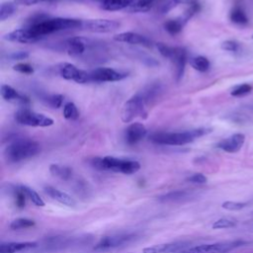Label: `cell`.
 I'll list each match as a JSON object with an SVG mask.
<instances>
[{
    "mask_svg": "<svg viewBox=\"0 0 253 253\" xmlns=\"http://www.w3.org/2000/svg\"><path fill=\"white\" fill-rule=\"evenodd\" d=\"M13 69L15 71H18L23 74H32L34 72V68L32 65L26 62H19L13 66Z\"/></svg>",
    "mask_w": 253,
    "mask_h": 253,
    "instance_id": "cell-40",
    "label": "cell"
},
{
    "mask_svg": "<svg viewBox=\"0 0 253 253\" xmlns=\"http://www.w3.org/2000/svg\"><path fill=\"white\" fill-rule=\"evenodd\" d=\"M41 151L40 144L32 139L20 138L11 142L4 151V156L9 163H18L36 156Z\"/></svg>",
    "mask_w": 253,
    "mask_h": 253,
    "instance_id": "cell-4",
    "label": "cell"
},
{
    "mask_svg": "<svg viewBox=\"0 0 253 253\" xmlns=\"http://www.w3.org/2000/svg\"><path fill=\"white\" fill-rule=\"evenodd\" d=\"M148 104L141 95L140 92L130 97L123 106L121 118L124 123H129L134 118L140 117L142 119L147 118Z\"/></svg>",
    "mask_w": 253,
    "mask_h": 253,
    "instance_id": "cell-6",
    "label": "cell"
},
{
    "mask_svg": "<svg viewBox=\"0 0 253 253\" xmlns=\"http://www.w3.org/2000/svg\"><path fill=\"white\" fill-rule=\"evenodd\" d=\"M189 247L184 242H173V243H163L156 244L149 247H145L143 253H180L185 248Z\"/></svg>",
    "mask_w": 253,
    "mask_h": 253,
    "instance_id": "cell-17",
    "label": "cell"
},
{
    "mask_svg": "<svg viewBox=\"0 0 253 253\" xmlns=\"http://www.w3.org/2000/svg\"><path fill=\"white\" fill-rule=\"evenodd\" d=\"M187 181L191 182V183H194V184H205V183H207L208 179L202 173H195L192 176L188 177Z\"/></svg>",
    "mask_w": 253,
    "mask_h": 253,
    "instance_id": "cell-41",
    "label": "cell"
},
{
    "mask_svg": "<svg viewBox=\"0 0 253 253\" xmlns=\"http://www.w3.org/2000/svg\"><path fill=\"white\" fill-rule=\"evenodd\" d=\"M245 141V135L243 133H234L222 140H220L216 147L228 152V153H235L241 149Z\"/></svg>",
    "mask_w": 253,
    "mask_h": 253,
    "instance_id": "cell-14",
    "label": "cell"
},
{
    "mask_svg": "<svg viewBox=\"0 0 253 253\" xmlns=\"http://www.w3.org/2000/svg\"><path fill=\"white\" fill-rule=\"evenodd\" d=\"M184 26H185V23L182 21V19L180 17H178L176 19L168 20L164 23V29L167 31L168 34H170L172 36L179 34L182 31Z\"/></svg>",
    "mask_w": 253,
    "mask_h": 253,
    "instance_id": "cell-28",
    "label": "cell"
},
{
    "mask_svg": "<svg viewBox=\"0 0 253 253\" xmlns=\"http://www.w3.org/2000/svg\"><path fill=\"white\" fill-rule=\"evenodd\" d=\"M139 238L138 233L128 232L102 237L93 247L95 251H107L129 244Z\"/></svg>",
    "mask_w": 253,
    "mask_h": 253,
    "instance_id": "cell-8",
    "label": "cell"
},
{
    "mask_svg": "<svg viewBox=\"0 0 253 253\" xmlns=\"http://www.w3.org/2000/svg\"><path fill=\"white\" fill-rule=\"evenodd\" d=\"M163 0H133L131 5L126 9L130 13H138V12H148L154 6L161 4Z\"/></svg>",
    "mask_w": 253,
    "mask_h": 253,
    "instance_id": "cell-22",
    "label": "cell"
},
{
    "mask_svg": "<svg viewBox=\"0 0 253 253\" xmlns=\"http://www.w3.org/2000/svg\"><path fill=\"white\" fill-rule=\"evenodd\" d=\"M229 20L236 25H240V26H244L247 25L249 22V19L246 15V12L243 8L242 5L240 4H235L232 9L229 12Z\"/></svg>",
    "mask_w": 253,
    "mask_h": 253,
    "instance_id": "cell-23",
    "label": "cell"
},
{
    "mask_svg": "<svg viewBox=\"0 0 253 253\" xmlns=\"http://www.w3.org/2000/svg\"><path fill=\"white\" fill-rule=\"evenodd\" d=\"M43 1H50V0H14V2H15L16 4L25 5V6L35 5V4H38V3H40V2H43Z\"/></svg>",
    "mask_w": 253,
    "mask_h": 253,
    "instance_id": "cell-43",
    "label": "cell"
},
{
    "mask_svg": "<svg viewBox=\"0 0 253 253\" xmlns=\"http://www.w3.org/2000/svg\"><path fill=\"white\" fill-rule=\"evenodd\" d=\"M211 131V128L199 127L178 132H155L149 136V139L156 144L180 146L191 143L197 138L204 136Z\"/></svg>",
    "mask_w": 253,
    "mask_h": 253,
    "instance_id": "cell-2",
    "label": "cell"
},
{
    "mask_svg": "<svg viewBox=\"0 0 253 253\" xmlns=\"http://www.w3.org/2000/svg\"><path fill=\"white\" fill-rule=\"evenodd\" d=\"M97 1H100V2H101V3H102V2H103V1H104V0H97Z\"/></svg>",
    "mask_w": 253,
    "mask_h": 253,
    "instance_id": "cell-44",
    "label": "cell"
},
{
    "mask_svg": "<svg viewBox=\"0 0 253 253\" xmlns=\"http://www.w3.org/2000/svg\"><path fill=\"white\" fill-rule=\"evenodd\" d=\"M44 100H45L46 104H48L50 107L57 109L62 105L63 96L59 95V94H53V95L47 96Z\"/></svg>",
    "mask_w": 253,
    "mask_h": 253,
    "instance_id": "cell-37",
    "label": "cell"
},
{
    "mask_svg": "<svg viewBox=\"0 0 253 253\" xmlns=\"http://www.w3.org/2000/svg\"><path fill=\"white\" fill-rule=\"evenodd\" d=\"M195 3H199V0H164L159 7V10L161 13L165 14L171 11L173 8L177 7L180 4H187L192 5Z\"/></svg>",
    "mask_w": 253,
    "mask_h": 253,
    "instance_id": "cell-27",
    "label": "cell"
},
{
    "mask_svg": "<svg viewBox=\"0 0 253 253\" xmlns=\"http://www.w3.org/2000/svg\"><path fill=\"white\" fill-rule=\"evenodd\" d=\"M35 224H36V222L34 219L27 218V217H19V218L14 219L10 223V228L13 230H18V229L33 227Z\"/></svg>",
    "mask_w": 253,
    "mask_h": 253,
    "instance_id": "cell-31",
    "label": "cell"
},
{
    "mask_svg": "<svg viewBox=\"0 0 253 253\" xmlns=\"http://www.w3.org/2000/svg\"><path fill=\"white\" fill-rule=\"evenodd\" d=\"M237 221L235 219H229V218H219L215 220L211 227L213 229H223V228H230L235 226Z\"/></svg>",
    "mask_w": 253,
    "mask_h": 253,
    "instance_id": "cell-35",
    "label": "cell"
},
{
    "mask_svg": "<svg viewBox=\"0 0 253 253\" xmlns=\"http://www.w3.org/2000/svg\"><path fill=\"white\" fill-rule=\"evenodd\" d=\"M247 206V203H240V202H232L226 201L223 202L221 207L227 211H240Z\"/></svg>",
    "mask_w": 253,
    "mask_h": 253,
    "instance_id": "cell-38",
    "label": "cell"
},
{
    "mask_svg": "<svg viewBox=\"0 0 253 253\" xmlns=\"http://www.w3.org/2000/svg\"><path fill=\"white\" fill-rule=\"evenodd\" d=\"M190 64L191 66L200 71V72H206L210 69V66H211V63H210V60L205 57V56H202V55H199V56H196V57H193L190 61Z\"/></svg>",
    "mask_w": 253,
    "mask_h": 253,
    "instance_id": "cell-29",
    "label": "cell"
},
{
    "mask_svg": "<svg viewBox=\"0 0 253 253\" xmlns=\"http://www.w3.org/2000/svg\"><path fill=\"white\" fill-rule=\"evenodd\" d=\"M245 243L246 242L243 240H234L201 244L196 246H189L182 250L180 253H227L237 247L244 245Z\"/></svg>",
    "mask_w": 253,
    "mask_h": 253,
    "instance_id": "cell-7",
    "label": "cell"
},
{
    "mask_svg": "<svg viewBox=\"0 0 253 253\" xmlns=\"http://www.w3.org/2000/svg\"><path fill=\"white\" fill-rule=\"evenodd\" d=\"M114 40L116 42H126L129 44H141L146 47H151L153 45V42L147 39L146 37L133 33V32H125V33H120L116 36H114Z\"/></svg>",
    "mask_w": 253,
    "mask_h": 253,
    "instance_id": "cell-15",
    "label": "cell"
},
{
    "mask_svg": "<svg viewBox=\"0 0 253 253\" xmlns=\"http://www.w3.org/2000/svg\"><path fill=\"white\" fill-rule=\"evenodd\" d=\"M12 190H13V197H14L16 207L19 208V209H23L26 206L27 196L25 195V193L21 189L20 185L13 187Z\"/></svg>",
    "mask_w": 253,
    "mask_h": 253,
    "instance_id": "cell-34",
    "label": "cell"
},
{
    "mask_svg": "<svg viewBox=\"0 0 253 253\" xmlns=\"http://www.w3.org/2000/svg\"><path fill=\"white\" fill-rule=\"evenodd\" d=\"M1 96L5 101L19 103L24 106L29 104V102H30L28 97L20 94L16 89H14L13 87L6 85V84H3L1 86Z\"/></svg>",
    "mask_w": 253,
    "mask_h": 253,
    "instance_id": "cell-21",
    "label": "cell"
},
{
    "mask_svg": "<svg viewBox=\"0 0 253 253\" xmlns=\"http://www.w3.org/2000/svg\"><path fill=\"white\" fill-rule=\"evenodd\" d=\"M43 191L51 199L55 200L56 202L64 205V206H67V207H75L76 206V201L74 200V198H72L67 193H64L52 186H45L43 188Z\"/></svg>",
    "mask_w": 253,
    "mask_h": 253,
    "instance_id": "cell-20",
    "label": "cell"
},
{
    "mask_svg": "<svg viewBox=\"0 0 253 253\" xmlns=\"http://www.w3.org/2000/svg\"><path fill=\"white\" fill-rule=\"evenodd\" d=\"M160 54L168 58L175 67L176 80L179 81L185 71V66L187 62V50L181 46H170L163 42L155 43Z\"/></svg>",
    "mask_w": 253,
    "mask_h": 253,
    "instance_id": "cell-5",
    "label": "cell"
},
{
    "mask_svg": "<svg viewBox=\"0 0 253 253\" xmlns=\"http://www.w3.org/2000/svg\"><path fill=\"white\" fill-rule=\"evenodd\" d=\"M49 172L51 173L52 176L57 177L64 181L70 180L72 177V174H73V171L70 167L58 165V164H51L49 166Z\"/></svg>",
    "mask_w": 253,
    "mask_h": 253,
    "instance_id": "cell-25",
    "label": "cell"
},
{
    "mask_svg": "<svg viewBox=\"0 0 253 253\" xmlns=\"http://www.w3.org/2000/svg\"><path fill=\"white\" fill-rule=\"evenodd\" d=\"M21 189L23 190V192L25 193V195L27 196L28 199L31 200V202L37 206V207H43L44 206V202L43 200L40 197V195L32 188L26 186V185H20Z\"/></svg>",
    "mask_w": 253,
    "mask_h": 253,
    "instance_id": "cell-30",
    "label": "cell"
},
{
    "mask_svg": "<svg viewBox=\"0 0 253 253\" xmlns=\"http://www.w3.org/2000/svg\"><path fill=\"white\" fill-rule=\"evenodd\" d=\"M252 38H253V36H252Z\"/></svg>",
    "mask_w": 253,
    "mask_h": 253,
    "instance_id": "cell-45",
    "label": "cell"
},
{
    "mask_svg": "<svg viewBox=\"0 0 253 253\" xmlns=\"http://www.w3.org/2000/svg\"><path fill=\"white\" fill-rule=\"evenodd\" d=\"M16 12L15 2H3L0 7V20L5 21Z\"/></svg>",
    "mask_w": 253,
    "mask_h": 253,
    "instance_id": "cell-32",
    "label": "cell"
},
{
    "mask_svg": "<svg viewBox=\"0 0 253 253\" xmlns=\"http://www.w3.org/2000/svg\"><path fill=\"white\" fill-rule=\"evenodd\" d=\"M147 134V129L140 123L130 124L125 130V140L128 145H134L143 139Z\"/></svg>",
    "mask_w": 253,
    "mask_h": 253,
    "instance_id": "cell-13",
    "label": "cell"
},
{
    "mask_svg": "<svg viewBox=\"0 0 253 253\" xmlns=\"http://www.w3.org/2000/svg\"><path fill=\"white\" fill-rule=\"evenodd\" d=\"M251 90H252V86L247 83H244V84H240V85L233 87L230 94L234 97H241V96L249 94L251 92Z\"/></svg>",
    "mask_w": 253,
    "mask_h": 253,
    "instance_id": "cell-36",
    "label": "cell"
},
{
    "mask_svg": "<svg viewBox=\"0 0 253 253\" xmlns=\"http://www.w3.org/2000/svg\"><path fill=\"white\" fill-rule=\"evenodd\" d=\"M63 116L66 120L75 121L79 117V112L74 103L68 102L63 107Z\"/></svg>",
    "mask_w": 253,
    "mask_h": 253,
    "instance_id": "cell-33",
    "label": "cell"
},
{
    "mask_svg": "<svg viewBox=\"0 0 253 253\" xmlns=\"http://www.w3.org/2000/svg\"><path fill=\"white\" fill-rule=\"evenodd\" d=\"M190 196L191 194L186 190H175L160 196L158 201L161 203H177L189 199Z\"/></svg>",
    "mask_w": 253,
    "mask_h": 253,
    "instance_id": "cell-24",
    "label": "cell"
},
{
    "mask_svg": "<svg viewBox=\"0 0 253 253\" xmlns=\"http://www.w3.org/2000/svg\"><path fill=\"white\" fill-rule=\"evenodd\" d=\"M221 48L226 50V51H231V52H236L239 50L240 48V43L236 41H232V40H228L225 41L221 43Z\"/></svg>",
    "mask_w": 253,
    "mask_h": 253,
    "instance_id": "cell-39",
    "label": "cell"
},
{
    "mask_svg": "<svg viewBox=\"0 0 253 253\" xmlns=\"http://www.w3.org/2000/svg\"><path fill=\"white\" fill-rule=\"evenodd\" d=\"M39 246L38 242L25 241V242H2L0 244V253H18L27 251Z\"/></svg>",
    "mask_w": 253,
    "mask_h": 253,
    "instance_id": "cell-19",
    "label": "cell"
},
{
    "mask_svg": "<svg viewBox=\"0 0 253 253\" xmlns=\"http://www.w3.org/2000/svg\"><path fill=\"white\" fill-rule=\"evenodd\" d=\"M59 73L62 78L66 80H72L76 83H88L91 81L90 72L77 68L74 64L64 62L59 66Z\"/></svg>",
    "mask_w": 253,
    "mask_h": 253,
    "instance_id": "cell-11",
    "label": "cell"
},
{
    "mask_svg": "<svg viewBox=\"0 0 253 253\" xmlns=\"http://www.w3.org/2000/svg\"><path fill=\"white\" fill-rule=\"evenodd\" d=\"M87 47V41L80 37L69 38L64 42V48L71 56H79L83 54Z\"/></svg>",
    "mask_w": 253,
    "mask_h": 253,
    "instance_id": "cell-18",
    "label": "cell"
},
{
    "mask_svg": "<svg viewBox=\"0 0 253 253\" xmlns=\"http://www.w3.org/2000/svg\"><path fill=\"white\" fill-rule=\"evenodd\" d=\"M91 164L94 168L101 171H112L122 174H134L140 169V164L136 160L118 158L114 156L93 158Z\"/></svg>",
    "mask_w": 253,
    "mask_h": 253,
    "instance_id": "cell-3",
    "label": "cell"
},
{
    "mask_svg": "<svg viewBox=\"0 0 253 253\" xmlns=\"http://www.w3.org/2000/svg\"><path fill=\"white\" fill-rule=\"evenodd\" d=\"M133 0H104L102 8L107 11H119L123 9H127Z\"/></svg>",
    "mask_w": 253,
    "mask_h": 253,
    "instance_id": "cell-26",
    "label": "cell"
},
{
    "mask_svg": "<svg viewBox=\"0 0 253 253\" xmlns=\"http://www.w3.org/2000/svg\"><path fill=\"white\" fill-rule=\"evenodd\" d=\"M4 40L13 42H20V43H34L40 41L39 38L34 36L32 32L28 28L18 29L6 34L3 37Z\"/></svg>",
    "mask_w": 253,
    "mask_h": 253,
    "instance_id": "cell-16",
    "label": "cell"
},
{
    "mask_svg": "<svg viewBox=\"0 0 253 253\" xmlns=\"http://www.w3.org/2000/svg\"><path fill=\"white\" fill-rule=\"evenodd\" d=\"M92 82H115L126 77V73L108 67H99L90 71Z\"/></svg>",
    "mask_w": 253,
    "mask_h": 253,
    "instance_id": "cell-12",
    "label": "cell"
},
{
    "mask_svg": "<svg viewBox=\"0 0 253 253\" xmlns=\"http://www.w3.org/2000/svg\"><path fill=\"white\" fill-rule=\"evenodd\" d=\"M15 120L20 125L29 126L45 127L53 125V120L42 114L36 113L29 109H21L15 114Z\"/></svg>",
    "mask_w": 253,
    "mask_h": 253,
    "instance_id": "cell-9",
    "label": "cell"
},
{
    "mask_svg": "<svg viewBox=\"0 0 253 253\" xmlns=\"http://www.w3.org/2000/svg\"><path fill=\"white\" fill-rule=\"evenodd\" d=\"M121 24L115 20L109 19H90L82 21L81 28L84 31L92 33H111L119 29Z\"/></svg>",
    "mask_w": 253,
    "mask_h": 253,
    "instance_id": "cell-10",
    "label": "cell"
},
{
    "mask_svg": "<svg viewBox=\"0 0 253 253\" xmlns=\"http://www.w3.org/2000/svg\"><path fill=\"white\" fill-rule=\"evenodd\" d=\"M29 56V53L27 51H16V52H13L9 55V57L11 59H14V60H21V59H25Z\"/></svg>",
    "mask_w": 253,
    "mask_h": 253,
    "instance_id": "cell-42",
    "label": "cell"
},
{
    "mask_svg": "<svg viewBox=\"0 0 253 253\" xmlns=\"http://www.w3.org/2000/svg\"><path fill=\"white\" fill-rule=\"evenodd\" d=\"M82 20L71 18H51L46 14L33 15L27 21V27L34 36L42 40L47 35L55 32L81 28Z\"/></svg>",
    "mask_w": 253,
    "mask_h": 253,
    "instance_id": "cell-1",
    "label": "cell"
}]
</instances>
